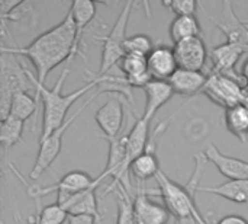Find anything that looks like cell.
Masks as SVG:
<instances>
[{
	"label": "cell",
	"instance_id": "1",
	"mask_svg": "<svg viewBox=\"0 0 248 224\" xmlns=\"http://www.w3.org/2000/svg\"><path fill=\"white\" fill-rule=\"evenodd\" d=\"M80 42L77 28L71 12L68 10L64 19L51 29L38 35L26 47H1L0 51L10 52L19 57H26L32 61L36 70L38 83L45 86L48 74L61 63H67L80 54Z\"/></svg>",
	"mask_w": 248,
	"mask_h": 224
},
{
	"label": "cell",
	"instance_id": "2",
	"mask_svg": "<svg viewBox=\"0 0 248 224\" xmlns=\"http://www.w3.org/2000/svg\"><path fill=\"white\" fill-rule=\"evenodd\" d=\"M73 58L68 60L57 80V83L54 85L52 89H48L42 85L38 83V79H35V76L32 73H29L31 80L35 86V98L38 101L42 102V108H44V115H42V131H41V140H45L46 137H49L55 130H58L68 118H67V112L68 109L74 105V102H77L84 93L97 89L99 82L92 77L86 85H83L80 89L68 93V95H62V87H64V82L70 73V64H71Z\"/></svg>",
	"mask_w": 248,
	"mask_h": 224
},
{
	"label": "cell",
	"instance_id": "3",
	"mask_svg": "<svg viewBox=\"0 0 248 224\" xmlns=\"http://www.w3.org/2000/svg\"><path fill=\"white\" fill-rule=\"evenodd\" d=\"M19 55L1 51L0 58V115L1 120L10 114L12 98L17 92H35L29 70L20 63Z\"/></svg>",
	"mask_w": 248,
	"mask_h": 224
},
{
	"label": "cell",
	"instance_id": "4",
	"mask_svg": "<svg viewBox=\"0 0 248 224\" xmlns=\"http://www.w3.org/2000/svg\"><path fill=\"white\" fill-rule=\"evenodd\" d=\"M134 6H135L134 1H126L122 12L119 13L115 25L109 31V34L99 38L103 42L102 44V58H100L99 71L94 76L100 77V76L109 74V71L125 57V41L128 39L126 28H128L131 12H132Z\"/></svg>",
	"mask_w": 248,
	"mask_h": 224
},
{
	"label": "cell",
	"instance_id": "5",
	"mask_svg": "<svg viewBox=\"0 0 248 224\" xmlns=\"http://www.w3.org/2000/svg\"><path fill=\"white\" fill-rule=\"evenodd\" d=\"M12 172L26 185V190H28V195L31 198H33L35 201L36 200H41L42 197L48 195V194H52L55 192L57 194V203L58 204H64L71 195L74 194H78L81 191H86L89 188H92L93 185H96L97 182V178H92L87 172H83V171H73V172H68L67 175H64L57 184H52V185H48V187H39V185H29L19 173V171L12 165L9 163Z\"/></svg>",
	"mask_w": 248,
	"mask_h": 224
},
{
	"label": "cell",
	"instance_id": "6",
	"mask_svg": "<svg viewBox=\"0 0 248 224\" xmlns=\"http://www.w3.org/2000/svg\"><path fill=\"white\" fill-rule=\"evenodd\" d=\"M155 181L158 184L160 195L163 197L170 214H173L177 220L195 219L198 224H208L199 213L195 197L187 191L186 187H182L180 184L170 179L163 171L158 172Z\"/></svg>",
	"mask_w": 248,
	"mask_h": 224
},
{
	"label": "cell",
	"instance_id": "7",
	"mask_svg": "<svg viewBox=\"0 0 248 224\" xmlns=\"http://www.w3.org/2000/svg\"><path fill=\"white\" fill-rule=\"evenodd\" d=\"M202 93L218 106L228 109L246 101L248 96V89L246 87V83L241 79V76L234 77L211 71Z\"/></svg>",
	"mask_w": 248,
	"mask_h": 224
},
{
	"label": "cell",
	"instance_id": "8",
	"mask_svg": "<svg viewBox=\"0 0 248 224\" xmlns=\"http://www.w3.org/2000/svg\"><path fill=\"white\" fill-rule=\"evenodd\" d=\"M100 95V92L96 89V93L92 95L58 130H55L49 137H46L45 140H41L39 141V152H38V156H36V160L33 163V168L29 173V178L32 181H36L41 178V175L55 162V159L60 156L61 153V149H62V138H64V134L67 131V128L77 120V117L96 99V96Z\"/></svg>",
	"mask_w": 248,
	"mask_h": 224
},
{
	"label": "cell",
	"instance_id": "9",
	"mask_svg": "<svg viewBox=\"0 0 248 224\" xmlns=\"http://www.w3.org/2000/svg\"><path fill=\"white\" fill-rule=\"evenodd\" d=\"M199 7L203 10L205 16L214 22V25L227 36V42H231V44H235V45H240L246 54L248 52V28L246 26L244 20H241L235 12H234V6L231 1L228 0H224L221 3V10H219V15L218 16H214L211 15L206 7L203 6L202 1H199Z\"/></svg>",
	"mask_w": 248,
	"mask_h": 224
},
{
	"label": "cell",
	"instance_id": "10",
	"mask_svg": "<svg viewBox=\"0 0 248 224\" xmlns=\"http://www.w3.org/2000/svg\"><path fill=\"white\" fill-rule=\"evenodd\" d=\"M160 195V191H150L145 187H138L134 198V208L140 224H167L170 211L166 206L155 203L151 195Z\"/></svg>",
	"mask_w": 248,
	"mask_h": 224
},
{
	"label": "cell",
	"instance_id": "11",
	"mask_svg": "<svg viewBox=\"0 0 248 224\" xmlns=\"http://www.w3.org/2000/svg\"><path fill=\"white\" fill-rule=\"evenodd\" d=\"M174 55L179 69L202 71L208 61V48L202 36H193L174 44Z\"/></svg>",
	"mask_w": 248,
	"mask_h": 224
},
{
	"label": "cell",
	"instance_id": "12",
	"mask_svg": "<svg viewBox=\"0 0 248 224\" xmlns=\"http://www.w3.org/2000/svg\"><path fill=\"white\" fill-rule=\"evenodd\" d=\"M94 120L106 140L116 138L118 136H121L124 133V120H125L124 105L121 98L110 95L105 102V105H102L97 109Z\"/></svg>",
	"mask_w": 248,
	"mask_h": 224
},
{
	"label": "cell",
	"instance_id": "13",
	"mask_svg": "<svg viewBox=\"0 0 248 224\" xmlns=\"http://www.w3.org/2000/svg\"><path fill=\"white\" fill-rule=\"evenodd\" d=\"M147 64L148 71L154 80L169 82L170 77L179 70L173 47L164 44L153 48V51L147 55Z\"/></svg>",
	"mask_w": 248,
	"mask_h": 224
},
{
	"label": "cell",
	"instance_id": "14",
	"mask_svg": "<svg viewBox=\"0 0 248 224\" xmlns=\"http://www.w3.org/2000/svg\"><path fill=\"white\" fill-rule=\"evenodd\" d=\"M102 182H103V178L99 175L96 185H93L92 188H89L86 191L71 195L64 204H60V206H62L68 211L70 216H92L100 222L103 219V216L99 208V200L96 197V190Z\"/></svg>",
	"mask_w": 248,
	"mask_h": 224
},
{
	"label": "cell",
	"instance_id": "15",
	"mask_svg": "<svg viewBox=\"0 0 248 224\" xmlns=\"http://www.w3.org/2000/svg\"><path fill=\"white\" fill-rule=\"evenodd\" d=\"M208 162H211L219 172L228 179H246L248 181V162L224 155L217 146L211 144L205 150Z\"/></svg>",
	"mask_w": 248,
	"mask_h": 224
},
{
	"label": "cell",
	"instance_id": "16",
	"mask_svg": "<svg viewBox=\"0 0 248 224\" xmlns=\"http://www.w3.org/2000/svg\"><path fill=\"white\" fill-rule=\"evenodd\" d=\"M161 125L163 124H160L157 127V130L153 133V137H151L153 141H150L147 150L140 157H137L131 165V169H129L131 175L141 184L150 178H155L158 175V172L161 171L157 155H155V138H157L158 133L161 131Z\"/></svg>",
	"mask_w": 248,
	"mask_h": 224
},
{
	"label": "cell",
	"instance_id": "17",
	"mask_svg": "<svg viewBox=\"0 0 248 224\" xmlns=\"http://www.w3.org/2000/svg\"><path fill=\"white\" fill-rule=\"evenodd\" d=\"M246 51L240 45H235L231 42H225V44L215 47L211 51V60L214 64L212 71L222 73L227 76H234V77L240 76L234 71V69Z\"/></svg>",
	"mask_w": 248,
	"mask_h": 224
},
{
	"label": "cell",
	"instance_id": "18",
	"mask_svg": "<svg viewBox=\"0 0 248 224\" xmlns=\"http://www.w3.org/2000/svg\"><path fill=\"white\" fill-rule=\"evenodd\" d=\"M150 122L144 117L138 118L128 131L126 138V168L131 169L132 162L140 157L150 144Z\"/></svg>",
	"mask_w": 248,
	"mask_h": 224
},
{
	"label": "cell",
	"instance_id": "19",
	"mask_svg": "<svg viewBox=\"0 0 248 224\" xmlns=\"http://www.w3.org/2000/svg\"><path fill=\"white\" fill-rule=\"evenodd\" d=\"M144 92H145L147 102L142 117L148 121H151L154 115L158 112V109L163 108L174 95V90L169 82L154 80V79L144 87Z\"/></svg>",
	"mask_w": 248,
	"mask_h": 224
},
{
	"label": "cell",
	"instance_id": "20",
	"mask_svg": "<svg viewBox=\"0 0 248 224\" xmlns=\"http://www.w3.org/2000/svg\"><path fill=\"white\" fill-rule=\"evenodd\" d=\"M206 82H208V74H205L203 71H192L183 69H179L169 80L174 93L182 96L202 93Z\"/></svg>",
	"mask_w": 248,
	"mask_h": 224
},
{
	"label": "cell",
	"instance_id": "21",
	"mask_svg": "<svg viewBox=\"0 0 248 224\" xmlns=\"http://www.w3.org/2000/svg\"><path fill=\"white\" fill-rule=\"evenodd\" d=\"M122 74L126 77L131 87H145L151 80V74L148 71L147 57L137 54H126L121 61Z\"/></svg>",
	"mask_w": 248,
	"mask_h": 224
},
{
	"label": "cell",
	"instance_id": "22",
	"mask_svg": "<svg viewBox=\"0 0 248 224\" xmlns=\"http://www.w3.org/2000/svg\"><path fill=\"white\" fill-rule=\"evenodd\" d=\"M198 192H208L235 204H248V181L246 179H228L221 185L199 187Z\"/></svg>",
	"mask_w": 248,
	"mask_h": 224
},
{
	"label": "cell",
	"instance_id": "23",
	"mask_svg": "<svg viewBox=\"0 0 248 224\" xmlns=\"http://www.w3.org/2000/svg\"><path fill=\"white\" fill-rule=\"evenodd\" d=\"M225 125L234 137H237L241 143H247L248 106L244 102L225 109Z\"/></svg>",
	"mask_w": 248,
	"mask_h": 224
},
{
	"label": "cell",
	"instance_id": "24",
	"mask_svg": "<svg viewBox=\"0 0 248 224\" xmlns=\"http://www.w3.org/2000/svg\"><path fill=\"white\" fill-rule=\"evenodd\" d=\"M170 38L174 44L202 35L201 23L195 16H176L170 23Z\"/></svg>",
	"mask_w": 248,
	"mask_h": 224
},
{
	"label": "cell",
	"instance_id": "25",
	"mask_svg": "<svg viewBox=\"0 0 248 224\" xmlns=\"http://www.w3.org/2000/svg\"><path fill=\"white\" fill-rule=\"evenodd\" d=\"M96 7L97 3L94 1H86V0H77L73 1L70 6V12L73 15L76 28H77V38L78 42L81 44V35L84 32V29L89 26V23L94 19L96 16Z\"/></svg>",
	"mask_w": 248,
	"mask_h": 224
},
{
	"label": "cell",
	"instance_id": "26",
	"mask_svg": "<svg viewBox=\"0 0 248 224\" xmlns=\"http://www.w3.org/2000/svg\"><path fill=\"white\" fill-rule=\"evenodd\" d=\"M25 130V122L9 115L7 118L1 120L0 125V144L3 147V152L7 155V152L20 141L22 134Z\"/></svg>",
	"mask_w": 248,
	"mask_h": 224
},
{
	"label": "cell",
	"instance_id": "27",
	"mask_svg": "<svg viewBox=\"0 0 248 224\" xmlns=\"http://www.w3.org/2000/svg\"><path fill=\"white\" fill-rule=\"evenodd\" d=\"M38 102L39 101L33 95H31L29 92H17L12 98V105H10V114L9 115L26 122L36 112Z\"/></svg>",
	"mask_w": 248,
	"mask_h": 224
},
{
	"label": "cell",
	"instance_id": "28",
	"mask_svg": "<svg viewBox=\"0 0 248 224\" xmlns=\"http://www.w3.org/2000/svg\"><path fill=\"white\" fill-rule=\"evenodd\" d=\"M115 195H116V208H118L116 224H140L135 214L134 201L129 197V191L122 184H119L115 188Z\"/></svg>",
	"mask_w": 248,
	"mask_h": 224
},
{
	"label": "cell",
	"instance_id": "29",
	"mask_svg": "<svg viewBox=\"0 0 248 224\" xmlns=\"http://www.w3.org/2000/svg\"><path fill=\"white\" fill-rule=\"evenodd\" d=\"M36 206H38V211L35 213V216L38 217L41 224H62L64 222H68V211L60 206L58 203L45 206V207H39V200H36Z\"/></svg>",
	"mask_w": 248,
	"mask_h": 224
},
{
	"label": "cell",
	"instance_id": "30",
	"mask_svg": "<svg viewBox=\"0 0 248 224\" xmlns=\"http://www.w3.org/2000/svg\"><path fill=\"white\" fill-rule=\"evenodd\" d=\"M153 41L147 34H135L132 36H128V39L125 41V55L137 54L147 57L153 51Z\"/></svg>",
	"mask_w": 248,
	"mask_h": 224
},
{
	"label": "cell",
	"instance_id": "31",
	"mask_svg": "<svg viewBox=\"0 0 248 224\" xmlns=\"http://www.w3.org/2000/svg\"><path fill=\"white\" fill-rule=\"evenodd\" d=\"M163 7L176 13V16H195L199 1L192 0H171V1H161Z\"/></svg>",
	"mask_w": 248,
	"mask_h": 224
},
{
	"label": "cell",
	"instance_id": "32",
	"mask_svg": "<svg viewBox=\"0 0 248 224\" xmlns=\"http://www.w3.org/2000/svg\"><path fill=\"white\" fill-rule=\"evenodd\" d=\"M217 224H248V220L238 214H230V216L222 217Z\"/></svg>",
	"mask_w": 248,
	"mask_h": 224
},
{
	"label": "cell",
	"instance_id": "33",
	"mask_svg": "<svg viewBox=\"0 0 248 224\" xmlns=\"http://www.w3.org/2000/svg\"><path fill=\"white\" fill-rule=\"evenodd\" d=\"M99 222L97 219L92 216H70L68 224H96Z\"/></svg>",
	"mask_w": 248,
	"mask_h": 224
},
{
	"label": "cell",
	"instance_id": "34",
	"mask_svg": "<svg viewBox=\"0 0 248 224\" xmlns=\"http://www.w3.org/2000/svg\"><path fill=\"white\" fill-rule=\"evenodd\" d=\"M240 76H241V79L244 80V83H246V87L248 89V57L246 58V60H244V63H243V66H241Z\"/></svg>",
	"mask_w": 248,
	"mask_h": 224
},
{
	"label": "cell",
	"instance_id": "35",
	"mask_svg": "<svg viewBox=\"0 0 248 224\" xmlns=\"http://www.w3.org/2000/svg\"><path fill=\"white\" fill-rule=\"evenodd\" d=\"M176 224H198V222L195 219H182V220H177Z\"/></svg>",
	"mask_w": 248,
	"mask_h": 224
},
{
	"label": "cell",
	"instance_id": "36",
	"mask_svg": "<svg viewBox=\"0 0 248 224\" xmlns=\"http://www.w3.org/2000/svg\"><path fill=\"white\" fill-rule=\"evenodd\" d=\"M29 223L31 224H41L39 223V220H38V217L35 216V217H29ZM1 224H4L3 222H1Z\"/></svg>",
	"mask_w": 248,
	"mask_h": 224
},
{
	"label": "cell",
	"instance_id": "37",
	"mask_svg": "<svg viewBox=\"0 0 248 224\" xmlns=\"http://www.w3.org/2000/svg\"><path fill=\"white\" fill-rule=\"evenodd\" d=\"M244 103H246V105H247V106H248V96H247V98H246V101H244Z\"/></svg>",
	"mask_w": 248,
	"mask_h": 224
},
{
	"label": "cell",
	"instance_id": "38",
	"mask_svg": "<svg viewBox=\"0 0 248 224\" xmlns=\"http://www.w3.org/2000/svg\"><path fill=\"white\" fill-rule=\"evenodd\" d=\"M244 23H246V26L248 28V20H244Z\"/></svg>",
	"mask_w": 248,
	"mask_h": 224
}]
</instances>
